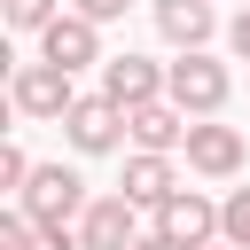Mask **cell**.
I'll return each mask as SVG.
<instances>
[{"mask_svg":"<svg viewBox=\"0 0 250 250\" xmlns=\"http://www.w3.org/2000/svg\"><path fill=\"white\" fill-rule=\"evenodd\" d=\"M16 203L31 211V227H78L94 195H86V180H78L70 164H39V172H31V188H23Z\"/></svg>","mask_w":250,"mask_h":250,"instance_id":"3957f363","label":"cell"},{"mask_svg":"<svg viewBox=\"0 0 250 250\" xmlns=\"http://www.w3.org/2000/svg\"><path fill=\"white\" fill-rule=\"evenodd\" d=\"M141 250H172V242H164V234H141Z\"/></svg>","mask_w":250,"mask_h":250,"instance_id":"ac0fdd59","label":"cell"},{"mask_svg":"<svg viewBox=\"0 0 250 250\" xmlns=\"http://www.w3.org/2000/svg\"><path fill=\"white\" fill-rule=\"evenodd\" d=\"M227 94H234V70L203 47V55H172L164 62V102H180L188 117H219L227 109Z\"/></svg>","mask_w":250,"mask_h":250,"instance_id":"6da1fadb","label":"cell"},{"mask_svg":"<svg viewBox=\"0 0 250 250\" xmlns=\"http://www.w3.org/2000/svg\"><path fill=\"white\" fill-rule=\"evenodd\" d=\"M156 234H164L172 250H211V242H219V203H211L203 188H180V195L156 211Z\"/></svg>","mask_w":250,"mask_h":250,"instance_id":"52a82bcc","label":"cell"},{"mask_svg":"<svg viewBox=\"0 0 250 250\" xmlns=\"http://www.w3.org/2000/svg\"><path fill=\"white\" fill-rule=\"evenodd\" d=\"M70 8H78V16H86V23H117V16H125V8H133V0H70Z\"/></svg>","mask_w":250,"mask_h":250,"instance_id":"9a60e30c","label":"cell"},{"mask_svg":"<svg viewBox=\"0 0 250 250\" xmlns=\"http://www.w3.org/2000/svg\"><path fill=\"white\" fill-rule=\"evenodd\" d=\"M102 94H109L117 109H148V102H164V62H148V55H109V62H102Z\"/></svg>","mask_w":250,"mask_h":250,"instance_id":"30bf717a","label":"cell"},{"mask_svg":"<svg viewBox=\"0 0 250 250\" xmlns=\"http://www.w3.org/2000/svg\"><path fill=\"white\" fill-rule=\"evenodd\" d=\"M211 250H227V242H211Z\"/></svg>","mask_w":250,"mask_h":250,"instance_id":"d6986e66","label":"cell"},{"mask_svg":"<svg viewBox=\"0 0 250 250\" xmlns=\"http://www.w3.org/2000/svg\"><path fill=\"white\" fill-rule=\"evenodd\" d=\"M78 242H86V250H141V203H125V195H94L86 219H78Z\"/></svg>","mask_w":250,"mask_h":250,"instance_id":"9c48e42d","label":"cell"},{"mask_svg":"<svg viewBox=\"0 0 250 250\" xmlns=\"http://www.w3.org/2000/svg\"><path fill=\"white\" fill-rule=\"evenodd\" d=\"M148 23H156V39H164V47H180V55H203V47H211V31H219L211 0H148Z\"/></svg>","mask_w":250,"mask_h":250,"instance_id":"ba28073f","label":"cell"},{"mask_svg":"<svg viewBox=\"0 0 250 250\" xmlns=\"http://www.w3.org/2000/svg\"><path fill=\"white\" fill-rule=\"evenodd\" d=\"M242 164H250V141H242V125L195 117V133H188V172H195V180H234Z\"/></svg>","mask_w":250,"mask_h":250,"instance_id":"277c9868","label":"cell"},{"mask_svg":"<svg viewBox=\"0 0 250 250\" xmlns=\"http://www.w3.org/2000/svg\"><path fill=\"white\" fill-rule=\"evenodd\" d=\"M39 62H55V70H70V78H78L86 62H109V55H102V23H86L78 8H62V16L39 31Z\"/></svg>","mask_w":250,"mask_h":250,"instance_id":"5b68a950","label":"cell"},{"mask_svg":"<svg viewBox=\"0 0 250 250\" xmlns=\"http://www.w3.org/2000/svg\"><path fill=\"white\" fill-rule=\"evenodd\" d=\"M0 16H8V31H31V39H39V31L62 16V0H0Z\"/></svg>","mask_w":250,"mask_h":250,"instance_id":"5bb4252c","label":"cell"},{"mask_svg":"<svg viewBox=\"0 0 250 250\" xmlns=\"http://www.w3.org/2000/svg\"><path fill=\"white\" fill-rule=\"evenodd\" d=\"M117 195H125V203H141V211H164V203L180 195V164H172V156H148V148H133V156H125V180H117Z\"/></svg>","mask_w":250,"mask_h":250,"instance_id":"7c38bea8","label":"cell"},{"mask_svg":"<svg viewBox=\"0 0 250 250\" xmlns=\"http://www.w3.org/2000/svg\"><path fill=\"white\" fill-rule=\"evenodd\" d=\"M227 47H234V55H242V62H250V8H242V16H234V23H227Z\"/></svg>","mask_w":250,"mask_h":250,"instance_id":"e0dca14e","label":"cell"},{"mask_svg":"<svg viewBox=\"0 0 250 250\" xmlns=\"http://www.w3.org/2000/svg\"><path fill=\"white\" fill-rule=\"evenodd\" d=\"M8 102H16V117L62 125L86 94H78V78H70V70H55V62H16V70H8Z\"/></svg>","mask_w":250,"mask_h":250,"instance_id":"7a4b0ae2","label":"cell"},{"mask_svg":"<svg viewBox=\"0 0 250 250\" xmlns=\"http://www.w3.org/2000/svg\"><path fill=\"white\" fill-rule=\"evenodd\" d=\"M62 141H70L78 156H117V148H125V109H117L109 94H86V102L62 117Z\"/></svg>","mask_w":250,"mask_h":250,"instance_id":"8992f818","label":"cell"},{"mask_svg":"<svg viewBox=\"0 0 250 250\" xmlns=\"http://www.w3.org/2000/svg\"><path fill=\"white\" fill-rule=\"evenodd\" d=\"M219 242H227V250H250V188L219 195Z\"/></svg>","mask_w":250,"mask_h":250,"instance_id":"4fadbf2b","label":"cell"},{"mask_svg":"<svg viewBox=\"0 0 250 250\" xmlns=\"http://www.w3.org/2000/svg\"><path fill=\"white\" fill-rule=\"evenodd\" d=\"M31 250H86V242H78V227H39Z\"/></svg>","mask_w":250,"mask_h":250,"instance_id":"2e32d148","label":"cell"},{"mask_svg":"<svg viewBox=\"0 0 250 250\" xmlns=\"http://www.w3.org/2000/svg\"><path fill=\"white\" fill-rule=\"evenodd\" d=\"M125 133H133V148H148V156H172V148H188L195 117H188L180 102H148V109H125Z\"/></svg>","mask_w":250,"mask_h":250,"instance_id":"8fae6325","label":"cell"}]
</instances>
